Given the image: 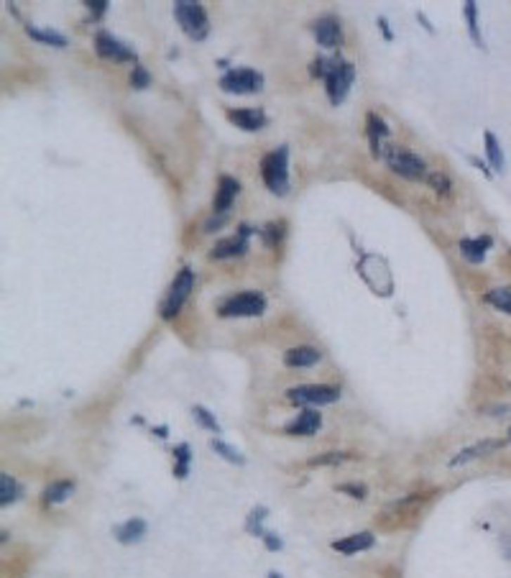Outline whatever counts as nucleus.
<instances>
[{
    "instance_id": "1",
    "label": "nucleus",
    "mask_w": 511,
    "mask_h": 578,
    "mask_svg": "<svg viewBox=\"0 0 511 578\" xmlns=\"http://www.w3.org/2000/svg\"><path fill=\"white\" fill-rule=\"evenodd\" d=\"M174 15L179 26H182V31L192 41H205L207 39L210 18H207V11L202 8V3H197V0H176Z\"/></svg>"
},
{
    "instance_id": "2",
    "label": "nucleus",
    "mask_w": 511,
    "mask_h": 578,
    "mask_svg": "<svg viewBox=\"0 0 511 578\" xmlns=\"http://www.w3.org/2000/svg\"><path fill=\"white\" fill-rule=\"evenodd\" d=\"M261 176L273 195H287L289 192V146L273 148L271 154L264 156L261 162Z\"/></svg>"
},
{
    "instance_id": "3",
    "label": "nucleus",
    "mask_w": 511,
    "mask_h": 578,
    "mask_svg": "<svg viewBox=\"0 0 511 578\" xmlns=\"http://www.w3.org/2000/svg\"><path fill=\"white\" fill-rule=\"evenodd\" d=\"M356 82V67L345 59H332L328 70V77H325V90H328V98L332 105H340L348 98L350 87Z\"/></svg>"
},
{
    "instance_id": "4",
    "label": "nucleus",
    "mask_w": 511,
    "mask_h": 578,
    "mask_svg": "<svg viewBox=\"0 0 511 578\" xmlns=\"http://www.w3.org/2000/svg\"><path fill=\"white\" fill-rule=\"evenodd\" d=\"M386 164H389V169L396 172L399 176H404V179H427V164H425V159L417 154H412V151H406V148L401 146H389L384 154Z\"/></svg>"
},
{
    "instance_id": "5",
    "label": "nucleus",
    "mask_w": 511,
    "mask_h": 578,
    "mask_svg": "<svg viewBox=\"0 0 511 578\" xmlns=\"http://www.w3.org/2000/svg\"><path fill=\"white\" fill-rule=\"evenodd\" d=\"M266 310V297L261 292H240L220 304V318H259Z\"/></svg>"
},
{
    "instance_id": "6",
    "label": "nucleus",
    "mask_w": 511,
    "mask_h": 578,
    "mask_svg": "<svg viewBox=\"0 0 511 578\" xmlns=\"http://www.w3.org/2000/svg\"><path fill=\"white\" fill-rule=\"evenodd\" d=\"M192 289H195V271H192V266H184L182 271L174 276V282H172L167 297H164V302H162V318L164 320H172L176 312L182 310V304L187 302V297Z\"/></svg>"
},
{
    "instance_id": "7",
    "label": "nucleus",
    "mask_w": 511,
    "mask_h": 578,
    "mask_svg": "<svg viewBox=\"0 0 511 578\" xmlns=\"http://www.w3.org/2000/svg\"><path fill=\"white\" fill-rule=\"evenodd\" d=\"M264 87V75L251 67H238V70H228L220 77V90L231 92V95H251Z\"/></svg>"
},
{
    "instance_id": "8",
    "label": "nucleus",
    "mask_w": 511,
    "mask_h": 578,
    "mask_svg": "<svg viewBox=\"0 0 511 578\" xmlns=\"http://www.w3.org/2000/svg\"><path fill=\"white\" fill-rule=\"evenodd\" d=\"M287 399L295 404H309V407H320V404H332L340 399V389L330 387V384H302L292 387L287 392Z\"/></svg>"
},
{
    "instance_id": "9",
    "label": "nucleus",
    "mask_w": 511,
    "mask_h": 578,
    "mask_svg": "<svg viewBox=\"0 0 511 578\" xmlns=\"http://www.w3.org/2000/svg\"><path fill=\"white\" fill-rule=\"evenodd\" d=\"M251 236H253V228L243 223L235 236H228V238L217 240L210 251V259H238V256H245L248 248H251Z\"/></svg>"
},
{
    "instance_id": "10",
    "label": "nucleus",
    "mask_w": 511,
    "mask_h": 578,
    "mask_svg": "<svg viewBox=\"0 0 511 578\" xmlns=\"http://www.w3.org/2000/svg\"><path fill=\"white\" fill-rule=\"evenodd\" d=\"M95 51L98 57L103 59H112V62H136V51L131 46H126L123 41H118L112 34L108 31H98L95 36Z\"/></svg>"
},
{
    "instance_id": "11",
    "label": "nucleus",
    "mask_w": 511,
    "mask_h": 578,
    "mask_svg": "<svg viewBox=\"0 0 511 578\" xmlns=\"http://www.w3.org/2000/svg\"><path fill=\"white\" fill-rule=\"evenodd\" d=\"M312 34H315L317 44L325 46V49H335L337 44L343 41V29H340V21L332 18V15H323L312 23Z\"/></svg>"
},
{
    "instance_id": "12",
    "label": "nucleus",
    "mask_w": 511,
    "mask_h": 578,
    "mask_svg": "<svg viewBox=\"0 0 511 578\" xmlns=\"http://www.w3.org/2000/svg\"><path fill=\"white\" fill-rule=\"evenodd\" d=\"M238 192H240L238 179H233V176L228 174L220 176V179H217V195H215V203H212V212H215V215H228L233 200L238 198Z\"/></svg>"
},
{
    "instance_id": "13",
    "label": "nucleus",
    "mask_w": 511,
    "mask_h": 578,
    "mask_svg": "<svg viewBox=\"0 0 511 578\" xmlns=\"http://www.w3.org/2000/svg\"><path fill=\"white\" fill-rule=\"evenodd\" d=\"M228 120L235 123L243 131H261L266 126L269 118L261 108H235V110H228Z\"/></svg>"
},
{
    "instance_id": "14",
    "label": "nucleus",
    "mask_w": 511,
    "mask_h": 578,
    "mask_svg": "<svg viewBox=\"0 0 511 578\" xmlns=\"http://www.w3.org/2000/svg\"><path fill=\"white\" fill-rule=\"evenodd\" d=\"M366 128H368V139H371V148H373V156H384L386 154V146L384 141L392 136V128L386 126V120L381 118L378 113H368L366 118Z\"/></svg>"
},
{
    "instance_id": "15",
    "label": "nucleus",
    "mask_w": 511,
    "mask_h": 578,
    "mask_svg": "<svg viewBox=\"0 0 511 578\" xmlns=\"http://www.w3.org/2000/svg\"><path fill=\"white\" fill-rule=\"evenodd\" d=\"M320 428H323V417H320V412H317V409H304L302 415H297L295 423L287 425V432L289 435L307 437V435H315Z\"/></svg>"
},
{
    "instance_id": "16",
    "label": "nucleus",
    "mask_w": 511,
    "mask_h": 578,
    "mask_svg": "<svg viewBox=\"0 0 511 578\" xmlns=\"http://www.w3.org/2000/svg\"><path fill=\"white\" fill-rule=\"evenodd\" d=\"M460 254L470 261V264H481L489 254V248L493 246V238L491 236H478V238H463L460 243Z\"/></svg>"
},
{
    "instance_id": "17",
    "label": "nucleus",
    "mask_w": 511,
    "mask_h": 578,
    "mask_svg": "<svg viewBox=\"0 0 511 578\" xmlns=\"http://www.w3.org/2000/svg\"><path fill=\"white\" fill-rule=\"evenodd\" d=\"M323 359V353L317 351L312 346H297L292 351L284 353V364L289 368H307V366H315L317 361Z\"/></svg>"
},
{
    "instance_id": "18",
    "label": "nucleus",
    "mask_w": 511,
    "mask_h": 578,
    "mask_svg": "<svg viewBox=\"0 0 511 578\" xmlns=\"http://www.w3.org/2000/svg\"><path fill=\"white\" fill-rule=\"evenodd\" d=\"M373 548V535L371 532H358V535H348L343 540H335L332 543V550L343 553V555H356V553H363V550Z\"/></svg>"
},
{
    "instance_id": "19",
    "label": "nucleus",
    "mask_w": 511,
    "mask_h": 578,
    "mask_svg": "<svg viewBox=\"0 0 511 578\" xmlns=\"http://www.w3.org/2000/svg\"><path fill=\"white\" fill-rule=\"evenodd\" d=\"M498 448H501V440H481V443L470 445V448H463V451L458 453L455 458H450V465L455 468V465L468 463V461L484 458V456H489V453L498 451Z\"/></svg>"
},
{
    "instance_id": "20",
    "label": "nucleus",
    "mask_w": 511,
    "mask_h": 578,
    "mask_svg": "<svg viewBox=\"0 0 511 578\" xmlns=\"http://www.w3.org/2000/svg\"><path fill=\"white\" fill-rule=\"evenodd\" d=\"M146 529H148L146 522L141 520V517H134V520H128L115 527V537H118V543H123V545H134V543H141V540L146 537Z\"/></svg>"
},
{
    "instance_id": "21",
    "label": "nucleus",
    "mask_w": 511,
    "mask_h": 578,
    "mask_svg": "<svg viewBox=\"0 0 511 578\" xmlns=\"http://www.w3.org/2000/svg\"><path fill=\"white\" fill-rule=\"evenodd\" d=\"M484 141H486V156H489L491 169L501 174V172L506 169V156H504V148H501V141H498L491 131H486L484 134Z\"/></svg>"
},
{
    "instance_id": "22",
    "label": "nucleus",
    "mask_w": 511,
    "mask_h": 578,
    "mask_svg": "<svg viewBox=\"0 0 511 578\" xmlns=\"http://www.w3.org/2000/svg\"><path fill=\"white\" fill-rule=\"evenodd\" d=\"M75 494V481H54L51 487L44 489V504H62Z\"/></svg>"
},
{
    "instance_id": "23",
    "label": "nucleus",
    "mask_w": 511,
    "mask_h": 578,
    "mask_svg": "<svg viewBox=\"0 0 511 578\" xmlns=\"http://www.w3.org/2000/svg\"><path fill=\"white\" fill-rule=\"evenodd\" d=\"M465 21H468V34L470 39H473V44H476L478 49H486V41L484 36H481V26H478V6L473 0L465 3Z\"/></svg>"
},
{
    "instance_id": "24",
    "label": "nucleus",
    "mask_w": 511,
    "mask_h": 578,
    "mask_svg": "<svg viewBox=\"0 0 511 578\" xmlns=\"http://www.w3.org/2000/svg\"><path fill=\"white\" fill-rule=\"evenodd\" d=\"M26 34L31 39L41 44H49V46H67V36L59 34V31H51V29H39V26H26Z\"/></svg>"
},
{
    "instance_id": "25",
    "label": "nucleus",
    "mask_w": 511,
    "mask_h": 578,
    "mask_svg": "<svg viewBox=\"0 0 511 578\" xmlns=\"http://www.w3.org/2000/svg\"><path fill=\"white\" fill-rule=\"evenodd\" d=\"M189 463H192V451L187 443H179L174 448V476L176 479H187Z\"/></svg>"
},
{
    "instance_id": "26",
    "label": "nucleus",
    "mask_w": 511,
    "mask_h": 578,
    "mask_svg": "<svg viewBox=\"0 0 511 578\" xmlns=\"http://www.w3.org/2000/svg\"><path fill=\"white\" fill-rule=\"evenodd\" d=\"M486 302H489L491 307H496V310L511 315V289L509 287L491 289V292H486Z\"/></svg>"
},
{
    "instance_id": "27",
    "label": "nucleus",
    "mask_w": 511,
    "mask_h": 578,
    "mask_svg": "<svg viewBox=\"0 0 511 578\" xmlns=\"http://www.w3.org/2000/svg\"><path fill=\"white\" fill-rule=\"evenodd\" d=\"M269 517V509L266 507H253L248 512V520H245V532H251L256 537H264V520Z\"/></svg>"
},
{
    "instance_id": "28",
    "label": "nucleus",
    "mask_w": 511,
    "mask_h": 578,
    "mask_svg": "<svg viewBox=\"0 0 511 578\" xmlns=\"http://www.w3.org/2000/svg\"><path fill=\"white\" fill-rule=\"evenodd\" d=\"M15 499H18V484H15V479L11 473H0V504L8 507V504H13Z\"/></svg>"
},
{
    "instance_id": "29",
    "label": "nucleus",
    "mask_w": 511,
    "mask_h": 578,
    "mask_svg": "<svg viewBox=\"0 0 511 578\" xmlns=\"http://www.w3.org/2000/svg\"><path fill=\"white\" fill-rule=\"evenodd\" d=\"M210 448L217 453V456H223V458L228 461V463H235V465H243V463H245V458H243V456H240V453L235 451L233 445L223 443L220 437H212V440H210Z\"/></svg>"
},
{
    "instance_id": "30",
    "label": "nucleus",
    "mask_w": 511,
    "mask_h": 578,
    "mask_svg": "<svg viewBox=\"0 0 511 578\" xmlns=\"http://www.w3.org/2000/svg\"><path fill=\"white\" fill-rule=\"evenodd\" d=\"M192 415H195V420L202 425L205 430L215 432V435H220V432H223V428H220V423L215 420V415H212L210 409H205L202 404H195V407H192Z\"/></svg>"
},
{
    "instance_id": "31",
    "label": "nucleus",
    "mask_w": 511,
    "mask_h": 578,
    "mask_svg": "<svg viewBox=\"0 0 511 578\" xmlns=\"http://www.w3.org/2000/svg\"><path fill=\"white\" fill-rule=\"evenodd\" d=\"M131 87H134V90H146V87H151V75H148L146 67L136 64L134 72H131Z\"/></svg>"
},
{
    "instance_id": "32",
    "label": "nucleus",
    "mask_w": 511,
    "mask_h": 578,
    "mask_svg": "<svg viewBox=\"0 0 511 578\" xmlns=\"http://www.w3.org/2000/svg\"><path fill=\"white\" fill-rule=\"evenodd\" d=\"M429 187H432L437 195H450V190H453V184H450V179L445 174H440V172H434V174L427 176Z\"/></svg>"
},
{
    "instance_id": "33",
    "label": "nucleus",
    "mask_w": 511,
    "mask_h": 578,
    "mask_svg": "<svg viewBox=\"0 0 511 578\" xmlns=\"http://www.w3.org/2000/svg\"><path fill=\"white\" fill-rule=\"evenodd\" d=\"M261 236L266 240V246H276L281 240V236H284V223H269V226L261 231Z\"/></svg>"
},
{
    "instance_id": "34",
    "label": "nucleus",
    "mask_w": 511,
    "mask_h": 578,
    "mask_svg": "<svg viewBox=\"0 0 511 578\" xmlns=\"http://www.w3.org/2000/svg\"><path fill=\"white\" fill-rule=\"evenodd\" d=\"M330 64H332V59H325V57H317V59H312V67H309V75L312 77H328V70H330Z\"/></svg>"
},
{
    "instance_id": "35",
    "label": "nucleus",
    "mask_w": 511,
    "mask_h": 578,
    "mask_svg": "<svg viewBox=\"0 0 511 578\" xmlns=\"http://www.w3.org/2000/svg\"><path fill=\"white\" fill-rule=\"evenodd\" d=\"M84 6L90 8L92 18L98 21V18H103V15H105V11H108V6H110V3H108V0H87Z\"/></svg>"
},
{
    "instance_id": "36",
    "label": "nucleus",
    "mask_w": 511,
    "mask_h": 578,
    "mask_svg": "<svg viewBox=\"0 0 511 578\" xmlns=\"http://www.w3.org/2000/svg\"><path fill=\"white\" fill-rule=\"evenodd\" d=\"M337 492L353 494V499H366V487H361V484H340Z\"/></svg>"
},
{
    "instance_id": "37",
    "label": "nucleus",
    "mask_w": 511,
    "mask_h": 578,
    "mask_svg": "<svg viewBox=\"0 0 511 578\" xmlns=\"http://www.w3.org/2000/svg\"><path fill=\"white\" fill-rule=\"evenodd\" d=\"M264 545H266V550H271V553H276V550L284 548V543H281V537L276 535V532H264Z\"/></svg>"
},
{
    "instance_id": "38",
    "label": "nucleus",
    "mask_w": 511,
    "mask_h": 578,
    "mask_svg": "<svg viewBox=\"0 0 511 578\" xmlns=\"http://www.w3.org/2000/svg\"><path fill=\"white\" fill-rule=\"evenodd\" d=\"M343 461V453H325V456H317V458L309 461V465H325V463H340Z\"/></svg>"
},
{
    "instance_id": "39",
    "label": "nucleus",
    "mask_w": 511,
    "mask_h": 578,
    "mask_svg": "<svg viewBox=\"0 0 511 578\" xmlns=\"http://www.w3.org/2000/svg\"><path fill=\"white\" fill-rule=\"evenodd\" d=\"M468 162L473 164V167H476V169L481 172V174H484L486 179H491V176H493V172H491L489 167H486V162H481V159H478V156H468Z\"/></svg>"
},
{
    "instance_id": "40",
    "label": "nucleus",
    "mask_w": 511,
    "mask_h": 578,
    "mask_svg": "<svg viewBox=\"0 0 511 578\" xmlns=\"http://www.w3.org/2000/svg\"><path fill=\"white\" fill-rule=\"evenodd\" d=\"M378 26H381V31H384L386 41H392V39H394V34H392V31H389V23H386V18H378Z\"/></svg>"
},
{
    "instance_id": "41",
    "label": "nucleus",
    "mask_w": 511,
    "mask_h": 578,
    "mask_svg": "<svg viewBox=\"0 0 511 578\" xmlns=\"http://www.w3.org/2000/svg\"><path fill=\"white\" fill-rule=\"evenodd\" d=\"M266 578H284V576H281V573H276V571H271V573H269Z\"/></svg>"
},
{
    "instance_id": "42",
    "label": "nucleus",
    "mask_w": 511,
    "mask_h": 578,
    "mask_svg": "<svg viewBox=\"0 0 511 578\" xmlns=\"http://www.w3.org/2000/svg\"><path fill=\"white\" fill-rule=\"evenodd\" d=\"M509 440H511V428H509Z\"/></svg>"
}]
</instances>
